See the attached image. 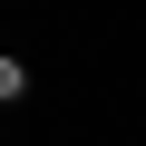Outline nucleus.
I'll return each mask as SVG.
<instances>
[{
  "label": "nucleus",
  "mask_w": 146,
  "mask_h": 146,
  "mask_svg": "<svg viewBox=\"0 0 146 146\" xmlns=\"http://www.w3.org/2000/svg\"><path fill=\"white\" fill-rule=\"evenodd\" d=\"M0 107H29V58L0 49Z\"/></svg>",
  "instance_id": "f257e3e1"
}]
</instances>
